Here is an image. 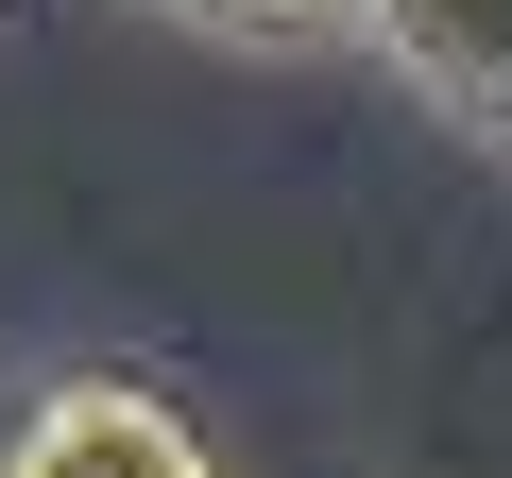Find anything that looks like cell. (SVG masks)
Segmentation results:
<instances>
[{"label": "cell", "mask_w": 512, "mask_h": 478, "mask_svg": "<svg viewBox=\"0 0 512 478\" xmlns=\"http://www.w3.org/2000/svg\"><path fill=\"white\" fill-rule=\"evenodd\" d=\"M0 478H222V444H205L188 393H154L120 359H69L0 410Z\"/></svg>", "instance_id": "1"}, {"label": "cell", "mask_w": 512, "mask_h": 478, "mask_svg": "<svg viewBox=\"0 0 512 478\" xmlns=\"http://www.w3.org/2000/svg\"><path fill=\"white\" fill-rule=\"evenodd\" d=\"M359 35H376L461 137L512 154V0H359Z\"/></svg>", "instance_id": "2"}, {"label": "cell", "mask_w": 512, "mask_h": 478, "mask_svg": "<svg viewBox=\"0 0 512 478\" xmlns=\"http://www.w3.org/2000/svg\"><path fill=\"white\" fill-rule=\"evenodd\" d=\"M154 18L239 35V52H325V35H359V0H154Z\"/></svg>", "instance_id": "3"}]
</instances>
